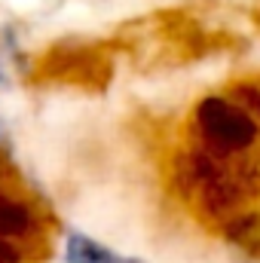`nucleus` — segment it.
<instances>
[{
  "instance_id": "obj_1",
  "label": "nucleus",
  "mask_w": 260,
  "mask_h": 263,
  "mask_svg": "<svg viewBox=\"0 0 260 263\" xmlns=\"http://www.w3.org/2000/svg\"><path fill=\"white\" fill-rule=\"evenodd\" d=\"M196 129L202 144L211 147L214 153H239L251 147L257 138L254 120L224 98H205L196 107Z\"/></svg>"
},
{
  "instance_id": "obj_2",
  "label": "nucleus",
  "mask_w": 260,
  "mask_h": 263,
  "mask_svg": "<svg viewBox=\"0 0 260 263\" xmlns=\"http://www.w3.org/2000/svg\"><path fill=\"white\" fill-rule=\"evenodd\" d=\"M31 230H34L31 208L0 187V236H25Z\"/></svg>"
},
{
  "instance_id": "obj_3",
  "label": "nucleus",
  "mask_w": 260,
  "mask_h": 263,
  "mask_svg": "<svg viewBox=\"0 0 260 263\" xmlns=\"http://www.w3.org/2000/svg\"><path fill=\"white\" fill-rule=\"evenodd\" d=\"M67 263H129L110 248L86 239V236H70L67 242Z\"/></svg>"
},
{
  "instance_id": "obj_4",
  "label": "nucleus",
  "mask_w": 260,
  "mask_h": 263,
  "mask_svg": "<svg viewBox=\"0 0 260 263\" xmlns=\"http://www.w3.org/2000/svg\"><path fill=\"white\" fill-rule=\"evenodd\" d=\"M227 239L242 251L260 257V214H242L227 227Z\"/></svg>"
},
{
  "instance_id": "obj_5",
  "label": "nucleus",
  "mask_w": 260,
  "mask_h": 263,
  "mask_svg": "<svg viewBox=\"0 0 260 263\" xmlns=\"http://www.w3.org/2000/svg\"><path fill=\"white\" fill-rule=\"evenodd\" d=\"M0 263H18V251L6 242H0Z\"/></svg>"
}]
</instances>
